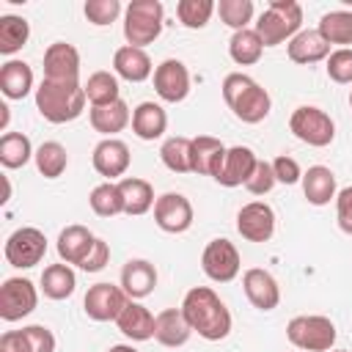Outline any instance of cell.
<instances>
[{
	"label": "cell",
	"mask_w": 352,
	"mask_h": 352,
	"mask_svg": "<svg viewBox=\"0 0 352 352\" xmlns=\"http://www.w3.org/2000/svg\"><path fill=\"white\" fill-rule=\"evenodd\" d=\"M182 314L192 333L206 341H223L231 333V311L209 286H192L182 300Z\"/></svg>",
	"instance_id": "1"
},
{
	"label": "cell",
	"mask_w": 352,
	"mask_h": 352,
	"mask_svg": "<svg viewBox=\"0 0 352 352\" xmlns=\"http://www.w3.org/2000/svg\"><path fill=\"white\" fill-rule=\"evenodd\" d=\"M223 99L242 124H261L272 110V99L267 88H261L250 74H242V72L226 74Z\"/></svg>",
	"instance_id": "2"
},
{
	"label": "cell",
	"mask_w": 352,
	"mask_h": 352,
	"mask_svg": "<svg viewBox=\"0 0 352 352\" xmlns=\"http://www.w3.org/2000/svg\"><path fill=\"white\" fill-rule=\"evenodd\" d=\"M85 88L80 82H55L41 80L36 88V110L50 124H69L82 116L85 110Z\"/></svg>",
	"instance_id": "3"
},
{
	"label": "cell",
	"mask_w": 352,
	"mask_h": 352,
	"mask_svg": "<svg viewBox=\"0 0 352 352\" xmlns=\"http://www.w3.org/2000/svg\"><path fill=\"white\" fill-rule=\"evenodd\" d=\"M302 30V6L297 0H270L256 22V33L261 36L264 47L289 44Z\"/></svg>",
	"instance_id": "4"
},
{
	"label": "cell",
	"mask_w": 352,
	"mask_h": 352,
	"mask_svg": "<svg viewBox=\"0 0 352 352\" xmlns=\"http://www.w3.org/2000/svg\"><path fill=\"white\" fill-rule=\"evenodd\" d=\"M165 8L160 0H132L124 8V38L129 47H146L162 33Z\"/></svg>",
	"instance_id": "5"
},
{
	"label": "cell",
	"mask_w": 352,
	"mask_h": 352,
	"mask_svg": "<svg viewBox=\"0 0 352 352\" xmlns=\"http://www.w3.org/2000/svg\"><path fill=\"white\" fill-rule=\"evenodd\" d=\"M336 324L322 314H300L289 319L286 338L300 352H330L336 344Z\"/></svg>",
	"instance_id": "6"
},
{
	"label": "cell",
	"mask_w": 352,
	"mask_h": 352,
	"mask_svg": "<svg viewBox=\"0 0 352 352\" xmlns=\"http://www.w3.org/2000/svg\"><path fill=\"white\" fill-rule=\"evenodd\" d=\"M289 129L297 140H302L314 148H324L336 138V121L316 104H300L289 116Z\"/></svg>",
	"instance_id": "7"
},
{
	"label": "cell",
	"mask_w": 352,
	"mask_h": 352,
	"mask_svg": "<svg viewBox=\"0 0 352 352\" xmlns=\"http://www.w3.org/2000/svg\"><path fill=\"white\" fill-rule=\"evenodd\" d=\"M3 256L16 270H30V267L41 264L44 256H47V236H44V231H38L36 226H22V228L11 231L8 239H6Z\"/></svg>",
	"instance_id": "8"
},
{
	"label": "cell",
	"mask_w": 352,
	"mask_h": 352,
	"mask_svg": "<svg viewBox=\"0 0 352 352\" xmlns=\"http://www.w3.org/2000/svg\"><path fill=\"white\" fill-rule=\"evenodd\" d=\"M201 270L214 283H231L242 270V258H239L236 245L228 242L226 236L209 239L204 253H201Z\"/></svg>",
	"instance_id": "9"
},
{
	"label": "cell",
	"mask_w": 352,
	"mask_h": 352,
	"mask_svg": "<svg viewBox=\"0 0 352 352\" xmlns=\"http://www.w3.org/2000/svg\"><path fill=\"white\" fill-rule=\"evenodd\" d=\"M38 305V292L30 278H6L0 286V319L19 322Z\"/></svg>",
	"instance_id": "10"
},
{
	"label": "cell",
	"mask_w": 352,
	"mask_h": 352,
	"mask_svg": "<svg viewBox=\"0 0 352 352\" xmlns=\"http://www.w3.org/2000/svg\"><path fill=\"white\" fill-rule=\"evenodd\" d=\"M126 302H129V297L121 286H113V283L102 280V283H94L85 292L82 308H85V316L94 319V322H116Z\"/></svg>",
	"instance_id": "11"
},
{
	"label": "cell",
	"mask_w": 352,
	"mask_h": 352,
	"mask_svg": "<svg viewBox=\"0 0 352 352\" xmlns=\"http://www.w3.org/2000/svg\"><path fill=\"white\" fill-rule=\"evenodd\" d=\"M236 231L248 242H270L275 234V209L267 201H250L236 212Z\"/></svg>",
	"instance_id": "12"
},
{
	"label": "cell",
	"mask_w": 352,
	"mask_h": 352,
	"mask_svg": "<svg viewBox=\"0 0 352 352\" xmlns=\"http://www.w3.org/2000/svg\"><path fill=\"white\" fill-rule=\"evenodd\" d=\"M129 162H132V154H129V146L118 138H102L96 146H94V154H91V165L99 176H104L107 182H116L118 176H124L129 170Z\"/></svg>",
	"instance_id": "13"
},
{
	"label": "cell",
	"mask_w": 352,
	"mask_h": 352,
	"mask_svg": "<svg viewBox=\"0 0 352 352\" xmlns=\"http://www.w3.org/2000/svg\"><path fill=\"white\" fill-rule=\"evenodd\" d=\"M154 223L165 234H184L192 226V204L182 192H162L154 204Z\"/></svg>",
	"instance_id": "14"
},
{
	"label": "cell",
	"mask_w": 352,
	"mask_h": 352,
	"mask_svg": "<svg viewBox=\"0 0 352 352\" xmlns=\"http://www.w3.org/2000/svg\"><path fill=\"white\" fill-rule=\"evenodd\" d=\"M44 80L80 82V52L69 41H52L44 50Z\"/></svg>",
	"instance_id": "15"
},
{
	"label": "cell",
	"mask_w": 352,
	"mask_h": 352,
	"mask_svg": "<svg viewBox=\"0 0 352 352\" xmlns=\"http://www.w3.org/2000/svg\"><path fill=\"white\" fill-rule=\"evenodd\" d=\"M154 91L162 102H184L190 94V72L182 60L168 58L154 69Z\"/></svg>",
	"instance_id": "16"
},
{
	"label": "cell",
	"mask_w": 352,
	"mask_h": 352,
	"mask_svg": "<svg viewBox=\"0 0 352 352\" xmlns=\"http://www.w3.org/2000/svg\"><path fill=\"white\" fill-rule=\"evenodd\" d=\"M242 289H245V297L248 302L256 308V311H275L278 302H280V286L278 280L272 278V272L261 270V267H250L245 270L242 275Z\"/></svg>",
	"instance_id": "17"
},
{
	"label": "cell",
	"mask_w": 352,
	"mask_h": 352,
	"mask_svg": "<svg viewBox=\"0 0 352 352\" xmlns=\"http://www.w3.org/2000/svg\"><path fill=\"white\" fill-rule=\"evenodd\" d=\"M0 352H55V336L44 324L6 330L0 336Z\"/></svg>",
	"instance_id": "18"
},
{
	"label": "cell",
	"mask_w": 352,
	"mask_h": 352,
	"mask_svg": "<svg viewBox=\"0 0 352 352\" xmlns=\"http://www.w3.org/2000/svg\"><path fill=\"white\" fill-rule=\"evenodd\" d=\"M256 162H258V157L253 154V148H248V146H231L226 151V157H223L220 170L214 173V182L223 184V187H242L250 179Z\"/></svg>",
	"instance_id": "19"
},
{
	"label": "cell",
	"mask_w": 352,
	"mask_h": 352,
	"mask_svg": "<svg viewBox=\"0 0 352 352\" xmlns=\"http://www.w3.org/2000/svg\"><path fill=\"white\" fill-rule=\"evenodd\" d=\"M192 336V327L190 322L184 319L182 308H165L154 316V341L168 346V349H176V346H184Z\"/></svg>",
	"instance_id": "20"
},
{
	"label": "cell",
	"mask_w": 352,
	"mask_h": 352,
	"mask_svg": "<svg viewBox=\"0 0 352 352\" xmlns=\"http://www.w3.org/2000/svg\"><path fill=\"white\" fill-rule=\"evenodd\" d=\"M113 72H116V77H121L126 82H143L154 74V66H151V58L146 50L124 44L113 52Z\"/></svg>",
	"instance_id": "21"
},
{
	"label": "cell",
	"mask_w": 352,
	"mask_h": 352,
	"mask_svg": "<svg viewBox=\"0 0 352 352\" xmlns=\"http://www.w3.org/2000/svg\"><path fill=\"white\" fill-rule=\"evenodd\" d=\"M157 286V267L146 258H129L121 267V289L129 300H143Z\"/></svg>",
	"instance_id": "22"
},
{
	"label": "cell",
	"mask_w": 352,
	"mask_h": 352,
	"mask_svg": "<svg viewBox=\"0 0 352 352\" xmlns=\"http://www.w3.org/2000/svg\"><path fill=\"white\" fill-rule=\"evenodd\" d=\"M302 195L308 198L311 206H327L338 195L336 173L327 165H311L302 173Z\"/></svg>",
	"instance_id": "23"
},
{
	"label": "cell",
	"mask_w": 352,
	"mask_h": 352,
	"mask_svg": "<svg viewBox=\"0 0 352 352\" xmlns=\"http://www.w3.org/2000/svg\"><path fill=\"white\" fill-rule=\"evenodd\" d=\"M289 60L300 63V66H311L319 60H327L330 55V44L322 38L319 30H300L289 44H286Z\"/></svg>",
	"instance_id": "24"
},
{
	"label": "cell",
	"mask_w": 352,
	"mask_h": 352,
	"mask_svg": "<svg viewBox=\"0 0 352 352\" xmlns=\"http://www.w3.org/2000/svg\"><path fill=\"white\" fill-rule=\"evenodd\" d=\"M226 146L212 138V135H198L192 138V151H190V160H192V173L198 176H212L220 170L223 165V157H226Z\"/></svg>",
	"instance_id": "25"
},
{
	"label": "cell",
	"mask_w": 352,
	"mask_h": 352,
	"mask_svg": "<svg viewBox=\"0 0 352 352\" xmlns=\"http://www.w3.org/2000/svg\"><path fill=\"white\" fill-rule=\"evenodd\" d=\"M88 118H91V126L99 135H104V138H116L121 129H126V124H132V113H129V104L124 99L110 102V104L91 107L88 110Z\"/></svg>",
	"instance_id": "26"
},
{
	"label": "cell",
	"mask_w": 352,
	"mask_h": 352,
	"mask_svg": "<svg viewBox=\"0 0 352 352\" xmlns=\"http://www.w3.org/2000/svg\"><path fill=\"white\" fill-rule=\"evenodd\" d=\"M94 242H96V236L91 234V228H85L80 223H72L58 234L55 248H58V256H60L63 264H77L80 267V261L85 258V253L91 250Z\"/></svg>",
	"instance_id": "27"
},
{
	"label": "cell",
	"mask_w": 352,
	"mask_h": 352,
	"mask_svg": "<svg viewBox=\"0 0 352 352\" xmlns=\"http://www.w3.org/2000/svg\"><path fill=\"white\" fill-rule=\"evenodd\" d=\"M118 330L129 338V341H148L154 338V316L146 305H140L138 300H129L124 305V311L116 319Z\"/></svg>",
	"instance_id": "28"
},
{
	"label": "cell",
	"mask_w": 352,
	"mask_h": 352,
	"mask_svg": "<svg viewBox=\"0 0 352 352\" xmlns=\"http://www.w3.org/2000/svg\"><path fill=\"white\" fill-rule=\"evenodd\" d=\"M168 129V113L157 102H140L132 110V132L140 140H157Z\"/></svg>",
	"instance_id": "29"
},
{
	"label": "cell",
	"mask_w": 352,
	"mask_h": 352,
	"mask_svg": "<svg viewBox=\"0 0 352 352\" xmlns=\"http://www.w3.org/2000/svg\"><path fill=\"white\" fill-rule=\"evenodd\" d=\"M0 91L6 99H25L33 91V69L25 60H6L0 66Z\"/></svg>",
	"instance_id": "30"
},
{
	"label": "cell",
	"mask_w": 352,
	"mask_h": 352,
	"mask_svg": "<svg viewBox=\"0 0 352 352\" xmlns=\"http://www.w3.org/2000/svg\"><path fill=\"white\" fill-rule=\"evenodd\" d=\"M118 187H121V195H124V214H129V217H140L157 204L154 187L146 179L124 176V179H118Z\"/></svg>",
	"instance_id": "31"
},
{
	"label": "cell",
	"mask_w": 352,
	"mask_h": 352,
	"mask_svg": "<svg viewBox=\"0 0 352 352\" xmlns=\"http://www.w3.org/2000/svg\"><path fill=\"white\" fill-rule=\"evenodd\" d=\"M77 289V275L72 270V264H50L41 272V292L50 300H69Z\"/></svg>",
	"instance_id": "32"
},
{
	"label": "cell",
	"mask_w": 352,
	"mask_h": 352,
	"mask_svg": "<svg viewBox=\"0 0 352 352\" xmlns=\"http://www.w3.org/2000/svg\"><path fill=\"white\" fill-rule=\"evenodd\" d=\"M316 30L322 33V38H324L330 47H333V44H338V50L349 47V44H352V11L336 8V11L322 14Z\"/></svg>",
	"instance_id": "33"
},
{
	"label": "cell",
	"mask_w": 352,
	"mask_h": 352,
	"mask_svg": "<svg viewBox=\"0 0 352 352\" xmlns=\"http://www.w3.org/2000/svg\"><path fill=\"white\" fill-rule=\"evenodd\" d=\"M264 52V41L261 36L256 33V28H245V30H236L231 38H228V55L236 66H253L258 63Z\"/></svg>",
	"instance_id": "34"
},
{
	"label": "cell",
	"mask_w": 352,
	"mask_h": 352,
	"mask_svg": "<svg viewBox=\"0 0 352 352\" xmlns=\"http://www.w3.org/2000/svg\"><path fill=\"white\" fill-rule=\"evenodd\" d=\"M33 143L28 135L22 132H6L0 138V162L3 168L8 170H16V168H25L30 160H33Z\"/></svg>",
	"instance_id": "35"
},
{
	"label": "cell",
	"mask_w": 352,
	"mask_h": 352,
	"mask_svg": "<svg viewBox=\"0 0 352 352\" xmlns=\"http://www.w3.org/2000/svg\"><path fill=\"white\" fill-rule=\"evenodd\" d=\"M190 151H192V138L173 135V138H168V140L162 143L160 160H162V165H165L170 173H192Z\"/></svg>",
	"instance_id": "36"
},
{
	"label": "cell",
	"mask_w": 352,
	"mask_h": 352,
	"mask_svg": "<svg viewBox=\"0 0 352 352\" xmlns=\"http://www.w3.org/2000/svg\"><path fill=\"white\" fill-rule=\"evenodd\" d=\"M33 160H36V170H38L44 179H58V176H63V170L69 168V151H66L58 140H44V143L36 148Z\"/></svg>",
	"instance_id": "37"
},
{
	"label": "cell",
	"mask_w": 352,
	"mask_h": 352,
	"mask_svg": "<svg viewBox=\"0 0 352 352\" xmlns=\"http://www.w3.org/2000/svg\"><path fill=\"white\" fill-rule=\"evenodd\" d=\"M30 38V25L25 16L16 14H3L0 16V52L3 55H14L19 52Z\"/></svg>",
	"instance_id": "38"
},
{
	"label": "cell",
	"mask_w": 352,
	"mask_h": 352,
	"mask_svg": "<svg viewBox=\"0 0 352 352\" xmlns=\"http://www.w3.org/2000/svg\"><path fill=\"white\" fill-rule=\"evenodd\" d=\"M88 204H91L94 214H99V217L124 214V195H121L118 182H102V184H96L91 190V195H88Z\"/></svg>",
	"instance_id": "39"
},
{
	"label": "cell",
	"mask_w": 352,
	"mask_h": 352,
	"mask_svg": "<svg viewBox=\"0 0 352 352\" xmlns=\"http://www.w3.org/2000/svg\"><path fill=\"white\" fill-rule=\"evenodd\" d=\"M82 88H85V96H88L91 107L110 104V102H118V99H121L118 77H116V74H110V72H94Z\"/></svg>",
	"instance_id": "40"
},
{
	"label": "cell",
	"mask_w": 352,
	"mask_h": 352,
	"mask_svg": "<svg viewBox=\"0 0 352 352\" xmlns=\"http://www.w3.org/2000/svg\"><path fill=\"white\" fill-rule=\"evenodd\" d=\"M217 3L212 0H179L176 3V16L187 30H201L209 25Z\"/></svg>",
	"instance_id": "41"
},
{
	"label": "cell",
	"mask_w": 352,
	"mask_h": 352,
	"mask_svg": "<svg viewBox=\"0 0 352 352\" xmlns=\"http://www.w3.org/2000/svg\"><path fill=\"white\" fill-rule=\"evenodd\" d=\"M214 11H217L220 22L236 33V30H245L250 25L256 8H253V0H220Z\"/></svg>",
	"instance_id": "42"
},
{
	"label": "cell",
	"mask_w": 352,
	"mask_h": 352,
	"mask_svg": "<svg viewBox=\"0 0 352 352\" xmlns=\"http://www.w3.org/2000/svg\"><path fill=\"white\" fill-rule=\"evenodd\" d=\"M82 14L91 25L104 28V25H113L121 16V3L118 0H88L82 6Z\"/></svg>",
	"instance_id": "43"
},
{
	"label": "cell",
	"mask_w": 352,
	"mask_h": 352,
	"mask_svg": "<svg viewBox=\"0 0 352 352\" xmlns=\"http://www.w3.org/2000/svg\"><path fill=\"white\" fill-rule=\"evenodd\" d=\"M327 77L338 85H349L352 82V47L344 50H333L327 55Z\"/></svg>",
	"instance_id": "44"
},
{
	"label": "cell",
	"mask_w": 352,
	"mask_h": 352,
	"mask_svg": "<svg viewBox=\"0 0 352 352\" xmlns=\"http://www.w3.org/2000/svg\"><path fill=\"white\" fill-rule=\"evenodd\" d=\"M275 184L278 182H275V173H272V162L258 160L256 168H253V173H250V179L245 182V190L253 192V195H267Z\"/></svg>",
	"instance_id": "45"
},
{
	"label": "cell",
	"mask_w": 352,
	"mask_h": 352,
	"mask_svg": "<svg viewBox=\"0 0 352 352\" xmlns=\"http://www.w3.org/2000/svg\"><path fill=\"white\" fill-rule=\"evenodd\" d=\"M272 173H275V182H280V184H297V182H302V168L289 154H280V157L272 160Z\"/></svg>",
	"instance_id": "46"
},
{
	"label": "cell",
	"mask_w": 352,
	"mask_h": 352,
	"mask_svg": "<svg viewBox=\"0 0 352 352\" xmlns=\"http://www.w3.org/2000/svg\"><path fill=\"white\" fill-rule=\"evenodd\" d=\"M107 261H110V245L96 236V242H94L91 250L85 253V258L80 261V270H82V272H99V270L107 267Z\"/></svg>",
	"instance_id": "47"
},
{
	"label": "cell",
	"mask_w": 352,
	"mask_h": 352,
	"mask_svg": "<svg viewBox=\"0 0 352 352\" xmlns=\"http://www.w3.org/2000/svg\"><path fill=\"white\" fill-rule=\"evenodd\" d=\"M336 220H338V228L352 236V187L338 190V195H336Z\"/></svg>",
	"instance_id": "48"
},
{
	"label": "cell",
	"mask_w": 352,
	"mask_h": 352,
	"mask_svg": "<svg viewBox=\"0 0 352 352\" xmlns=\"http://www.w3.org/2000/svg\"><path fill=\"white\" fill-rule=\"evenodd\" d=\"M6 126H8V104H0V129L6 132Z\"/></svg>",
	"instance_id": "49"
},
{
	"label": "cell",
	"mask_w": 352,
	"mask_h": 352,
	"mask_svg": "<svg viewBox=\"0 0 352 352\" xmlns=\"http://www.w3.org/2000/svg\"><path fill=\"white\" fill-rule=\"evenodd\" d=\"M107 352H138L132 344H116V346H110Z\"/></svg>",
	"instance_id": "50"
},
{
	"label": "cell",
	"mask_w": 352,
	"mask_h": 352,
	"mask_svg": "<svg viewBox=\"0 0 352 352\" xmlns=\"http://www.w3.org/2000/svg\"><path fill=\"white\" fill-rule=\"evenodd\" d=\"M349 107H352V91H349Z\"/></svg>",
	"instance_id": "51"
},
{
	"label": "cell",
	"mask_w": 352,
	"mask_h": 352,
	"mask_svg": "<svg viewBox=\"0 0 352 352\" xmlns=\"http://www.w3.org/2000/svg\"><path fill=\"white\" fill-rule=\"evenodd\" d=\"M333 352H346V349H333Z\"/></svg>",
	"instance_id": "52"
}]
</instances>
